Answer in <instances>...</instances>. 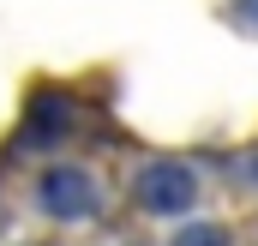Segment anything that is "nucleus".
Listing matches in <instances>:
<instances>
[{
	"label": "nucleus",
	"instance_id": "1",
	"mask_svg": "<svg viewBox=\"0 0 258 246\" xmlns=\"http://www.w3.org/2000/svg\"><path fill=\"white\" fill-rule=\"evenodd\" d=\"M36 204H42V216H54V222H90L96 216V180L78 168V162H54L42 186H36Z\"/></svg>",
	"mask_w": 258,
	"mask_h": 246
},
{
	"label": "nucleus",
	"instance_id": "3",
	"mask_svg": "<svg viewBox=\"0 0 258 246\" xmlns=\"http://www.w3.org/2000/svg\"><path fill=\"white\" fill-rule=\"evenodd\" d=\"M66 126H72V102L60 90H36V102H30V138H54Z\"/></svg>",
	"mask_w": 258,
	"mask_h": 246
},
{
	"label": "nucleus",
	"instance_id": "4",
	"mask_svg": "<svg viewBox=\"0 0 258 246\" xmlns=\"http://www.w3.org/2000/svg\"><path fill=\"white\" fill-rule=\"evenodd\" d=\"M174 246H228V234L210 228V222H186V228L174 234Z\"/></svg>",
	"mask_w": 258,
	"mask_h": 246
},
{
	"label": "nucleus",
	"instance_id": "5",
	"mask_svg": "<svg viewBox=\"0 0 258 246\" xmlns=\"http://www.w3.org/2000/svg\"><path fill=\"white\" fill-rule=\"evenodd\" d=\"M228 12H234L240 30H258V0H228Z\"/></svg>",
	"mask_w": 258,
	"mask_h": 246
},
{
	"label": "nucleus",
	"instance_id": "6",
	"mask_svg": "<svg viewBox=\"0 0 258 246\" xmlns=\"http://www.w3.org/2000/svg\"><path fill=\"white\" fill-rule=\"evenodd\" d=\"M246 174H252V180H258V156H252V162H246Z\"/></svg>",
	"mask_w": 258,
	"mask_h": 246
},
{
	"label": "nucleus",
	"instance_id": "2",
	"mask_svg": "<svg viewBox=\"0 0 258 246\" xmlns=\"http://www.w3.org/2000/svg\"><path fill=\"white\" fill-rule=\"evenodd\" d=\"M192 204H198V174L186 162H144V174H138L144 216H186Z\"/></svg>",
	"mask_w": 258,
	"mask_h": 246
}]
</instances>
